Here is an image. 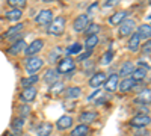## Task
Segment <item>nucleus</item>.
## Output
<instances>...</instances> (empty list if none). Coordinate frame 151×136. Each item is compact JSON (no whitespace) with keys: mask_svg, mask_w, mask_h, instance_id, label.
<instances>
[{"mask_svg":"<svg viewBox=\"0 0 151 136\" xmlns=\"http://www.w3.org/2000/svg\"><path fill=\"white\" fill-rule=\"evenodd\" d=\"M42 79H44V82H45L47 85L52 86L53 83L59 82V73H58L56 70H48V71H45V74H44Z\"/></svg>","mask_w":151,"mask_h":136,"instance_id":"13","label":"nucleus"},{"mask_svg":"<svg viewBox=\"0 0 151 136\" xmlns=\"http://www.w3.org/2000/svg\"><path fill=\"white\" fill-rule=\"evenodd\" d=\"M129 15V11H119V12H116V14H113L110 18H109V23L112 24V26H116V24H121L124 20H125V17Z\"/></svg>","mask_w":151,"mask_h":136,"instance_id":"14","label":"nucleus"},{"mask_svg":"<svg viewBox=\"0 0 151 136\" xmlns=\"http://www.w3.org/2000/svg\"><path fill=\"white\" fill-rule=\"evenodd\" d=\"M38 82V76L35 74V76H30V77H27V79H23L21 80V85L24 86V88H30V86L33 85V83H36Z\"/></svg>","mask_w":151,"mask_h":136,"instance_id":"31","label":"nucleus"},{"mask_svg":"<svg viewBox=\"0 0 151 136\" xmlns=\"http://www.w3.org/2000/svg\"><path fill=\"white\" fill-rule=\"evenodd\" d=\"M53 20V12L50 11V9H42L40 14L36 15L35 21L36 24H40V26H44V24H48L50 21Z\"/></svg>","mask_w":151,"mask_h":136,"instance_id":"7","label":"nucleus"},{"mask_svg":"<svg viewBox=\"0 0 151 136\" xmlns=\"http://www.w3.org/2000/svg\"><path fill=\"white\" fill-rule=\"evenodd\" d=\"M36 94H38L36 88L30 86V88H24V91L21 92L20 98H21V101H24V103H30V101H33V100H35Z\"/></svg>","mask_w":151,"mask_h":136,"instance_id":"10","label":"nucleus"},{"mask_svg":"<svg viewBox=\"0 0 151 136\" xmlns=\"http://www.w3.org/2000/svg\"><path fill=\"white\" fill-rule=\"evenodd\" d=\"M24 29V24H21V23H18V24H15L14 27H11V29H8L6 32H5V38H12V36H14L15 33H18V32H21Z\"/></svg>","mask_w":151,"mask_h":136,"instance_id":"27","label":"nucleus"},{"mask_svg":"<svg viewBox=\"0 0 151 136\" xmlns=\"http://www.w3.org/2000/svg\"><path fill=\"white\" fill-rule=\"evenodd\" d=\"M30 112V109L27 106H20V118H26Z\"/></svg>","mask_w":151,"mask_h":136,"instance_id":"36","label":"nucleus"},{"mask_svg":"<svg viewBox=\"0 0 151 136\" xmlns=\"http://www.w3.org/2000/svg\"><path fill=\"white\" fill-rule=\"evenodd\" d=\"M24 121H26V119H24V118H15L14 121H12V129H15V130H21L23 127H24Z\"/></svg>","mask_w":151,"mask_h":136,"instance_id":"33","label":"nucleus"},{"mask_svg":"<svg viewBox=\"0 0 151 136\" xmlns=\"http://www.w3.org/2000/svg\"><path fill=\"white\" fill-rule=\"evenodd\" d=\"M150 115H147V114H137V115H134L133 118H132V121H130V124L133 126V127H147L148 124H150Z\"/></svg>","mask_w":151,"mask_h":136,"instance_id":"5","label":"nucleus"},{"mask_svg":"<svg viewBox=\"0 0 151 136\" xmlns=\"http://www.w3.org/2000/svg\"><path fill=\"white\" fill-rule=\"evenodd\" d=\"M52 130H53L52 122H41V124L36 126L35 133H36V136H50L52 135Z\"/></svg>","mask_w":151,"mask_h":136,"instance_id":"9","label":"nucleus"},{"mask_svg":"<svg viewBox=\"0 0 151 136\" xmlns=\"http://www.w3.org/2000/svg\"><path fill=\"white\" fill-rule=\"evenodd\" d=\"M151 42H150V40H147V42H145V45H144V48H142V52L147 55V56H150V52H151Z\"/></svg>","mask_w":151,"mask_h":136,"instance_id":"37","label":"nucleus"},{"mask_svg":"<svg viewBox=\"0 0 151 136\" xmlns=\"http://www.w3.org/2000/svg\"><path fill=\"white\" fill-rule=\"evenodd\" d=\"M80 50H82V45L76 42V44H73V45L68 48V55H76V53H79Z\"/></svg>","mask_w":151,"mask_h":136,"instance_id":"35","label":"nucleus"},{"mask_svg":"<svg viewBox=\"0 0 151 136\" xmlns=\"http://www.w3.org/2000/svg\"><path fill=\"white\" fill-rule=\"evenodd\" d=\"M64 83L62 82H56V83H53L52 86H50V89H48V94L52 95V97H58V95H60V92L64 91Z\"/></svg>","mask_w":151,"mask_h":136,"instance_id":"20","label":"nucleus"},{"mask_svg":"<svg viewBox=\"0 0 151 136\" xmlns=\"http://www.w3.org/2000/svg\"><path fill=\"white\" fill-rule=\"evenodd\" d=\"M147 73H148V68H144V67H141V68H136V70H133V82H141V80H144L145 79V76H147Z\"/></svg>","mask_w":151,"mask_h":136,"instance_id":"17","label":"nucleus"},{"mask_svg":"<svg viewBox=\"0 0 151 136\" xmlns=\"http://www.w3.org/2000/svg\"><path fill=\"white\" fill-rule=\"evenodd\" d=\"M88 132H89V127H88L86 124H80V126H77L76 129H73L71 136H86Z\"/></svg>","mask_w":151,"mask_h":136,"instance_id":"26","label":"nucleus"},{"mask_svg":"<svg viewBox=\"0 0 151 136\" xmlns=\"http://www.w3.org/2000/svg\"><path fill=\"white\" fill-rule=\"evenodd\" d=\"M118 83H119L118 74H112L109 79H106V82H104V88H106L107 92H113V91L118 88Z\"/></svg>","mask_w":151,"mask_h":136,"instance_id":"11","label":"nucleus"},{"mask_svg":"<svg viewBox=\"0 0 151 136\" xmlns=\"http://www.w3.org/2000/svg\"><path fill=\"white\" fill-rule=\"evenodd\" d=\"M100 95H101V92H100V91L97 89L95 92H92V94H91L89 97H88V100H89V101H91V100H94V98H97V97H100Z\"/></svg>","mask_w":151,"mask_h":136,"instance_id":"40","label":"nucleus"},{"mask_svg":"<svg viewBox=\"0 0 151 136\" xmlns=\"http://www.w3.org/2000/svg\"><path fill=\"white\" fill-rule=\"evenodd\" d=\"M65 17H56L55 20H52V24L48 27V33L53 35V36H60L65 30Z\"/></svg>","mask_w":151,"mask_h":136,"instance_id":"1","label":"nucleus"},{"mask_svg":"<svg viewBox=\"0 0 151 136\" xmlns=\"http://www.w3.org/2000/svg\"><path fill=\"white\" fill-rule=\"evenodd\" d=\"M24 47H27L26 41H24V40H20V41H17L14 45H12V47L9 48V50H8V53H9V55H17V53H20V52L23 50Z\"/></svg>","mask_w":151,"mask_h":136,"instance_id":"21","label":"nucleus"},{"mask_svg":"<svg viewBox=\"0 0 151 136\" xmlns=\"http://www.w3.org/2000/svg\"><path fill=\"white\" fill-rule=\"evenodd\" d=\"M71 126H73V118L68 117V115L60 117V118L58 119V122H56V127H58L59 130H67V129H70Z\"/></svg>","mask_w":151,"mask_h":136,"instance_id":"15","label":"nucleus"},{"mask_svg":"<svg viewBox=\"0 0 151 136\" xmlns=\"http://www.w3.org/2000/svg\"><path fill=\"white\" fill-rule=\"evenodd\" d=\"M42 2H45V3H48V2H53V0H42Z\"/></svg>","mask_w":151,"mask_h":136,"instance_id":"42","label":"nucleus"},{"mask_svg":"<svg viewBox=\"0 0 151 136\" xmlns=\"http://www.w3.org/2000/svg\"><path fill=\"white\" fill-rule=\"evenodd\" d=\"M97 112H83L82 115H80V121L83 122V124H89V122H92V121H95L97 119Z\"/></svg>","mask_w":151,"mask_h":136,"instance_id":"23","label":"nucleus"},{"mask_svg":"<svg viewBox=\"0 0 151 136\" xmlns=\"http://www.w3.org/2000/svg\"><path fill=\"white\" fill-rule=\"evenodd\" d=\"M44 47V41L42 40H35L30 45H27L26 48H24V53H26L27 56H35L38 52H41Z\"/></svg>","mask_w":151,"mask_h":136,"instance_id":"8","label":"nucleus"},{"mask_svg":"<svg viewBox=\"0 0 151 136\" xmlns=\"http://www.w3.org/2000/svg\"><path fill=\"white\" fill-rule=\"evenodd\" d=\"M106 74L104 73H97V74H94V76L91 77V80H89V85L92 86V88H100L101 85H104V82H106Z\"/></svg>","mask_w":151,"mask_h":136,"instance_id":"12","label":"nucleus"},{"mask_svg":"<svg viewBox=\"0 0 151 136\" xmlns=\"http://www.w3.org/2000/svg\"><path fill=\"white\" fill-rule=\"evenodd\" d=\"M133 70H134V65H133L132 62H124V64H122V67H121L119 74H121L122 77H129L130 74L133 73Z\"/></svg>","mask_w":151,"mask_h":136,"instance_id":"24","label":"nucleus"},{"mask_svg":"<svg viewBox=\"0 0 151 136\" xmlns=\"http://www.w3.org/2000/svg\"><path fill=\"white\" fill-rule=\"evenodd\" d=\"M113 59V53L112 52H106L103 56H101V65H109Z\"/></svg>","mask_w":151,"mask_h":136,"instance_id":"34","label":"nucleus"},{"mask_svg":"<svg viewBox=\"0 0 151 136\" xmlns=\"http://www.w3.org/2000/svg\"><path fill=\"white\" fill-rule=\"evenodd\" d=\"M100 27L98 24H89V26H88L86 29H85V33L88 35V36H91V35H97L98 32H100Z\"/></svg>","mask_w":151,"mask_h":136,"instance_id":"30","label":"nucleus"},{"mask_svg":"<svg viewBox=\"0 0 151 136\" xmlns=\"http://www.w3.org/2000/svg\"><path fill=\"white\" fill-rule=\"evenodd\" d=\"M137 36L142 40H150V36H151V27H150V24H142V26H139V29H137Z\"/></svg>","mask_w":151,"mask_h":136,"instance_id":"19","label":"nucleus"},{"mask_svg":"<svg viewBox=\"0 0 151 136\" xmlns=\"http://www.w3.org/2000/svg\"><path fill=\"white\" fill-rule=\"evenodd\" d=\"M136 103H144V104L147 103V104H150V89L148 88L139 94V97L136 98Z\"/></svg>","mask_w":151,"mask_h":136,"instance_id":"29","label":"nucleus"},{"mask_svg":"<svg viewBox=\"0 0 151 136\" xmlns=\"http://www.w3.org/2000/svg\"><path fill=\"white\" fill-rule=\"evenodd\" d=\"M139 45H141V38L137 36V33H132L130 40L127 42V48L130 52H137L139 50Z\"/></svg>","mask_w":151,"mask_h":136,"instance_id":"16","label":"nucleus"},{"mask_svg":"<svg viewBox=\"0 0 151 136\" xmlns=\"http://www.w3.org/2000/svg\"><path fill=\"white\" fill-rule=\"evenodd\" d=\"M8 3H9L12 8H15V9H21V8L26 6L27 0H8Z\"/></svg>","mask_w":151,"mask_h":136,"instance_id":"32","label":"nucleus"},{"mask_svg":"<svg viewBox=\"0 0 151 136\" xmlns=\"http://www.w3.org/2000/svg\"><path fill=\"white\" fill-rule=\"evenodd\" d=\"M21 15H23V12H21L20 9H15V8H14V9L8 11L5 17H6L9 21H17V20H20V18H21Z\"/></svg>","mask_w":151,"mask_h":136,"instance_id":"25","label":"nucleus"},{"mask_svg":"<svg viewBox=\"0 0 151 136\" xmlns=\"http://www.w3.org/2000/svg\"><path fill=\"white\" fill-rule=\"evenodd\" d=\"M97 8H98V3H92L89 8H88V12H95Z\"/></svg>","mask_w":151,"mask_h":136,"instance_id":"41","label":"nucleus"},{"mask_svg":"<svg viewBox=\"0 0 151 136\" xmlns=\"http://www.w3.org/2000/svg\"><path fill=\"white\" fill-rule=\"evenodd\" d=\"M42 65H44V62H42L41 58L30 56V58L27 59V62H26V71H27L29 74H32V76H35V74L42 68Z\"/></svg>","mask_w":151,"mask_h":136,"instance_id":"2","label":"nucleus"},{"mask_svg":"<svg viewBox=\"0 0 151 136\" xmlns=\"http://www.w3.org/2000/svg\"><path fill=\"white\" fill-rule=\"evenodd\" d=\"M133 85H134V82L132 77H125L124 80H121V83H118V88L121 92H127L133 88Z\"/></svg>","mask_w":151,"mask_h":136,"instance_id":"18","label":"nucleus"},{"mask_svg":"<svg viewBox=\"0 0 151 136\" xmlns=\"http://www.w3.org/2000/svg\"><path fill=\"white\" fill-rule=\"evenodd\" d=\"M97 44H98V35H91V36H88V40H86V42H85V45H86L88 50H92V48H94Z\"/></svg>","mask_w":151,"mask_h":136,"instance_id":"28","label":"nucleus"},{"mask_svg":"<svg viewBox=\"0 0 151 136\" xmlns=\"http://www.w3.org/2000/svg\"><path fill=\"white\" fill-rule=\"evenodd\" d=\"M119 2V0H106V3H104V6L106 8H110V6H115L116 3Z\"/></svg>","mask_w":151,"mask_h":136,"instance_id":"39","label":"nucleus"},{"mask_svg":"<svg viewBox=\"0 0 151 136\" xmlns=\"http://www.w3.org/2000/svg\"><path fill=\"white\" fill-rule=\"evenodd\" d=\"M74 70H76V64H74V60H73V59H70V58L62 59L60 62L58 64V73H59V74L74 73Z\"/></svg>","mask_w":151,"mask_h":136,"instance_id":"3","label":"nucleus"},{"mask_svg":"<svg viewBox=\"0 0 151 136\" xmlns=\"http://www.w3.org/2000/svg\"><path fill=\"white\" fill-rule=\"evenodd\" d=\"M82 95V89L80 88H77V86H74V88H68L67 91H65V97L68 98V100H76V98H79Z\"/></svg>","mask_w":151,"mask_h":136,"instance_id":"22","label":"nucleus"},{"mask_svg":"<svg viewBox=\"0 0 151 136\" xmlns=\"http://www.w3.org/2000/svg\"><path fill=\"white\" fill-rule=\"evenodd\" d=\"M88 26H89V17L85 15V14L79 15L77 18L74 20V23H73V29L76 32H85V29Z\"/></svg>","mask_w":151,"mask_h":136,"instance_id":"4","label":"nucleus"},{"mask_svg":"<svg viewBox=\"0 0 151 136\" xmlns=\"http://www.w3.org/2000/svg\"><path fill=\"white\" fill-rule=\"evenodd\" d=\"M134 26H136L134 20H124L121 23V26H119V30H118L119 36H129V35H132L133 30H134Z\"/></svg>","mask_w":151,"mask_h":136,"instance_id":"6","label":"nucleus"},{"mask_svg":"<svg viewBox=\"0 0 151 136\" xmlns=\"http://www.w3.org/2000/svg\"><path fill=\"white\" fill-rule=\"evenodd\" d=\"M91 53H92V50H88V52H85V53H82L80 56H79V60H86L88 58L91 56Z\"/></svg>","mask_w":151,"mask_h":136,"instance_id":"38","label":"nucleus"}]
</instances>
